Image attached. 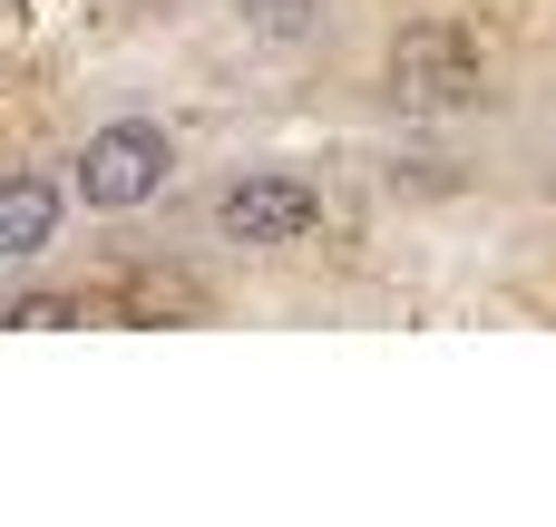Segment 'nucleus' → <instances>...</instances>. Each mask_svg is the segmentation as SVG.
I'll list each match as a JSON object with an SVG mask.
<instances>
[{
  "label": "nucleus",
  "instance_id": "20e7f679",
  "mask_svg": "<svg viewBox=\"0 0 556 527\" xmlns=\"http://www.w3.org/2000/svg\"><path fill=\"white\" fill-rule=\"evenodd\" d=\"M59 235V186L49 176H0V254H39Z\"/></svg>",
  "mask_w": 556,
  "mask_h": 527
},
{
  "label": "nucleus",
  "instance_id": "0eeeda50",
  "mask_svg": "<svg viewBox=\"0 0 556 527\" xmlns=\"http://www.w3.org/2000/svg\"><path fill=\"white\" fill-rule=\"evenodd\" d=\"M0 264H10V254H0Z\"/></svg>",
  "mask_w": 556,
  "mask_h": 527
},
{
  "label": "nucleus",
  "instance_id": "f257e3e1",
  "mask_svg": "<svg viewBox=\"0 0 556 527\" xmlns=\"http://www.w3.org/2000/svg\"><path fill=\"white\" fill-rule=\"evenodd\" d=\"M391 98H401L410 117H459V108H479V98H489L479 39L450 29V20H410V29L391 39Z\"/></svg>",
  "mask_w": 556,
  "mask_h": 527
},
{
  "label": "nucleus",
  "instance_id": "423d86ee",
  "mask_svg": "<svg viewBox=\"0 0 556 527\" xmlns=\"http://www.w3.org/2000/svg\"><path fill=\"white\" fill-rule=\"evenodd\" d=\"M313 20H323V0H244V29H254L264 49H303Z\"/></svg>",
  "mask_w": 556,
  "mask_h": 527
},
{
  "label": "nucleus",
  "instance_id": "7ed1b4c3",
  "mask_svg": "<svg viewBox=\"0 0 556 527\" xmlns=\"http://www.w3.org/2000/svg\"><path fill=\"white\" fill-rule=\"evenodd\" d=\"M323 225V196H313V176H293V166H244L225 196H215V235L225 244H303Z\"/></svg>",
  "mask_w": 556,
  "mask_h": 527
},
{
  "label": "nucleus",
  "instance_id": "f03ea898",
  "mask_svg": "<svg viewBox=\"0 0 556 527\" xmlns=\"http://www.w3.org/2000/svg\"><path fill=\"white\" fill-rule=\"evenodd\" d=\"M166 176H176V147H166V127H147V117H108V127L78 147V196H88L98 215H127V205L166 196Z\"/></svg>",
  "mask_w": 556,
  "mask_h": 527
},
{
  "label": "nucleus",
  "instance_id": "39448f33",
  "mask_svg": "<svg viewBox=\"0 0 556 527\" xmlns=\"http://www.w3.org/2000/svg\"><path fill=\"white\" fill-rule=\"evenodd\" d=\"M108 303H117V323H186V313H205V293L186 274H127Z\"/></svg>",
  "mask_w": 556,
  "mask_h": 527
}]
</instances>
